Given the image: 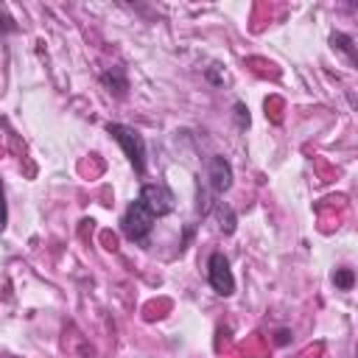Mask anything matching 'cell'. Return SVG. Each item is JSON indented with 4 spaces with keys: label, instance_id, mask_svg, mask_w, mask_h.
I'll return each instance as SVG.
<instances>
[{
    "label": "cell",
    "instance_id": "30bf717a",
    "mask_svg": "<svg viewBox=\"0 0 358 358\" xmlns=\"http://www.w3.org/2000/svg\"><path fill=\"white\" fill-rule=\"evenodd\" d=\"M232 112H235V126L238 129H249V109H246V103L243 101H235Z\"/></svg>",
    "mask_w": 358,
    "mask_h": 358
},
{
    "label": "cell",
    "instance_id": "8992f818",
    "mask_svg": "<svg viewBox=\"0 0 358 358\" xmlns=\"http://www.w3.org/2000/svg\"><path fill=\"white\" fill-rule=\"evenodd\" d=\"M101 84L115 92V98H123L126 90H129V78H126V70L123 67H109L106 73H101Z\"/></svg>",
    "mask_w": 358,
    "mask_h": 358
},
{
    "label": "cell",
    "instance_id": "8fae6325",
    "mask_svg": "<svg viewBox=\"0 0 358 358\" xmlns=\"http://www.w3.org/2000/svg\"><path fill=\"white\" fill-rule=\"evenodd\" d=\"M17 31V22H14V17L8 14V8L6 6H0V36H6V34H14Z\"/></svg>",
    "mask_w": 358,
    "mask_h": 358
},
{
    "label": "cell",
    "instance_id": "6da1fadb",
    "mask_svg": "<svg viewBox=\"0 0 358 358\" xmlns=\"http://www.w3.org/2000/svg\"><path fill=\"white\" fill-rule=\"evenodd\" d=\"M106 134H112V140L120 145V151L131 162L134 173L143 176L145 173V140H143V134L126 123H106Z\"/></svg>",
    "mask_w": 358,
    "mask_h": 358
},
{
    "label": "cell",
    "instance_id": "9c48e42d",
    "mask_svg": "<svg viewBox=\"0 0 358 358\" xmlns=\"http://www.w3.org/2000/svg\"><path fill=\"white\" fill-rule=\"evenodd\" d=\"M333 282H336L338 291H350L352 282H355V271L352 268H336L333 271Z\"/></svg>",
    "mask_w": 358,
    "mask_h": 358
},
{
    "label": "cell",
    "instance_id": "277c9868",
    "mask_svg": "<svg viewBox=\"0 0 358 358\" xmlns=\"http://www.w3.org/2000/svg\"><path fill=\"white\" fill-rule=\"evenodd\" d=\"M207 282L218 296H232L235 294V277L229 268V260L224 252H213L207 260Z\"/></svg>",
    "mask_w": 358,
    "mask_h": 358
},
{
    "label": "cell",
    "instance_id": "7c38bea8",
    "mask_svg": "<svg viewBox=\"0 0 358 358\" xmlns=\"http://www.w3.org/2000/svg\"><path fill=\"white\" fill-rule=\"evenodd\" d=\"M6 224H8V204H6V187L0 179V232L6 229Z\"/></svg>",
    "mask_w": 358,
    "mask_h": 358
},
{
    "label": "cell",
    "instance_id": "7a4b0ae2",
    "mask_svg": "<svg viewBox=\"0 0 358 358\" xmlns=\"http://www.w3.org/2000/svg\"><path fill=\"white\" fill-rule=\"evenodd\" d=\"M120 229H123V235H126L129 241L145 243V238H148L151 229H154V215H151V210H148L140 199H134V201L126 207L123 218H120Z\"/></svg>",
    "mask_w": 358,
    "mask_h": 358
},
{
    "label": "cell",
    "instance_id": "3957f363",
    "mask_svg": "<svg viewBox=\"0 0 358 358\" xmlns=\"http://www.w3.org/2000/svg\"><path fill=\"white\" fill-rule=\"evenodd\" d=\"M137 199L151 210V215H154V218L171 215V213H173V207H176V199H173L171 187H168V185H162V182H145V185L140 187V196H137Z\"/></svg>",
    "mask_w": 358,
    "mask_h": 358
},
{
    "label": "cell",
    "instance_id": "4fadbf2b",
    "mask_svg": "<svg viewBox=\"0 0 358 358\" xmlns=\"http://www.w3.org/2000/svg\"><path fill=\"white\" fill-rule=\"evenodd\" d=\"M288 336H291L288 330H280V333H277V344H285V341H288Z\"/></svg>",
    "mask_w": 358,
    "mask_h": 358
},
{
    "label": "cell",
    "instance_id": "5b68a950",
    "mask_svg": "<svg viewBox=\"0 0 358 358\" xmlns=\"http://www.w3.org/2000/svg\"><path fill=\"white\" fill-rule=\"evenodd\" d=\"M232 165L229 159L224 157H210V165H207V185H210V193L213 196H224L229 187H232Z\"/></svg>",
    "mask_w": 358,
    "mask_h": 358
},
{
    "label": "cell",
    "instance_id": "52a82bcc",
    "mask_svg": "<svg viewBox=\"0 0 358 358\" xmlns=\"http://www.w3.org/2000/svg\"><path fill=\"white\" fill-rule=\"evenodd\" d=\"M215 215H218V227H221V232H224V235H232V232H235V224H238L235 210H232L229 204L218 201V204H215Z\"/></svg>",
    "mask_w": 358,
    "mask_h": 358
},
{
    "label": "cell",
    "instance_id": "ba28073f",
    "mask_svg": "<svg viewBox=\"0 0 358 358\" xmlns=\"http://www.w3.org/2000/svg\"><path fill=\"white\" fill-rule=\"evenodd\" d=\"M330 45H333V50H341L350 64H355V45H352V36H347V34H341V31H333V34H330Z\"/></svg>",
    "mask_w": 358,
    "mask_h": 358
}]
</instances>
